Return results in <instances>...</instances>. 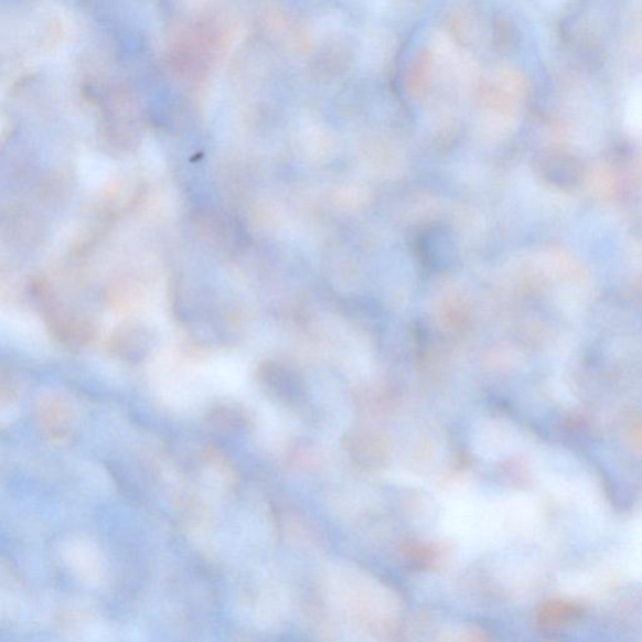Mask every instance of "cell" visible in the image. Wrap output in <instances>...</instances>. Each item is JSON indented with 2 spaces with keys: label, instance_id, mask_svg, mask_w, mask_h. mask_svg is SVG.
Instances as JSON below:
<instances>
[{
  "label": "cell",
  "instance_id": "obj_1",
  "mask_svg": "<svg viewBox=\"0 0 642 642\" xmlns=\"http://www.w3.org/2000/svg\"><path fill=\"white\" fill-rule=\"evenodd\" d=\"M41 299L45 325L54 341L69 350H79L92 342L96 330L87 318L62 307L49 290L41 291Z\"/></svg>",
  "mask_w": 642,
  "mask_h": 642
},
{
  "label": "cell",
  "instance_id": "obj_2",
  "mask_svg": "<svg viewBox=\"0 0 642 642\" xmlns=\"http://www.w3.org/2000/svg\"><path fill=\"white\" fill-rule=\"evenodd\" d=\"M418 258L425 268L435 272L452 269L458 259V244L452 228L428 226L416 242Z\"/></svg>",
  "mask_w": 642,
  "mask_h": 642
},
{
  "label": "cell",
  "instance_id": "obj_3",
  "mask_svg": "<svg viewBox=\"0 0 642 642\" xmlns=\"http://www.w3.org/2000/svg\"><path fill=\"white\" fill-rule=\"evenodd\" d=\"M535 170L547 185L559 190L580 188L586 176L585 163L579 156L564 150L541 154L535 162Z\"/></svg>",
  "mask_w": 642,
  "mask_h": 642
},
{
  "label": "cell",
  "instance_id": "obj_4",
  "mask_svg": "<svg viewBox=\"0 0 642 642\" xmlns=\"http://www.w3.org/2000/svg\"><path fill=\"white\" fill-rule=\"evenodd\" d=\"M156 336L152 330L140 321H127L118 325L108 338V353L118 360L141 362L152 351Z\"/></svg>",
  "mask_w": 642,
  "mask_h": 642
},
{
  "label": "cell",
  "instance_id": "obj_5",
  "mask_svg": "<svg viewBox=\"0 0 642 642\" xmlns=\"http://www.w3.org/2000/svg\"><path fill=\"white\" fill-rule=\"evenodd\" d=\"M36 420L53 440H64L72 434L73 419L69 407L57 398H49L40 403L36 409Z\"/></svg>",
  "mask_w": 642,
  "mask_h": 642
},
{
  "label": "cell",
  "instance_id": "obj_6",
  "mask_svg": "<svg viewBox=\"0 0 642 642\" xmlns=\"http://www.w3.org/2000/svg\"><path fill=\"white\" fill-rule=\"evenodd\" d=\"M256 378H258L263 388L282 399L292 398L300 387L297 374L279 362H263L258 372H256Z\"/></svg>",
  "mask_w": 642,
  "mask_h": 642
},
{
  "label": "cell",
  "instance_id": "obj_7",
  "mask_svg": "<svg viewBox=\"0 0 642 642\" xmlns=\"http://www.w3.org/2000/svg\"><path fill=\"white\" fill-rule=\"evenodd\" d=\"M201 227L205 228L211 244L220 249H238L244 245L246 236L242 225L227 215L207 214L201 216Z\"/></svg>",
  "mask_w": 642,
  "mask_h": 642
},
{
  "label": "cell",
  "instance_id": "obj_8",
  "mask_svg": "<svg viewBox=\"0 0 642 642\" xmlns=\"http://www.w3.org/2000/svg\"><path fill=\"white\" fill-rule=\"evenodd\" d=\"M207 419L211 424L228 428L243 427L246 424L244 411L233 405H218L211 408Z\"/></svg>",
  "mask_w": 642,
  "mask_h": 642
}]
</instances>
